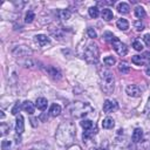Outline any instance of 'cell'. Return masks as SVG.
I'll return each mask as SVG.
<instances>
[{"label":"cell","instance_id":"b9f144b4","mask_svg":"<svg viewBox=\"0 0 150 150\" xmlns=\"http://www.w3.org/2000/svg\"><path fill=\"white\" fill-rule=\"evenodd\" d=\"M98 150H104V149H103V148H100V149H98Z\"/></svg>","mask_w":150,"mask_h":150},{"label":"cell","instance_id":"9a60e30c","mask_svg":"<svg viewBox=\"0 0 150 150\" xmlns=\"http://www.w3.org/2000/svg\"><path fill=\"white\" fill-rule=\"evenodd\" d=\"M47 104H48V102L45 97H38L36 101H35V107L39 110H45L47 108Z\"/></svg>","mask_w":150,"mask_h":150},{"label":"cell","instance_id":"4316f807","mask_svg":"<svg viewBox=\"0 0 150 150\" xmlns=\"http://www.w3.org/2000/svg\"><path fill=\"white\" fill-rule=\"evenodd\" d=\"M80 124H81V127H82L84 130H89V129H91V128L95 127L94 123H93L90 120H82V121L80 122Z\"/></svg>","mask_w":150,"mask_h":150},{"label":"cell","instance_id":"e575fe53","mask_svg":"<svg viewBox=\"0 0 150 150\" xmlns=\"http://www.w3.org/2000/svg\"><path fill=\"white\" fill-rule=\"evenodd\" d=\"M103 38H104L105 41H109V42H111V41L114 40V35H112V33H110V32H105V33L103 34Z\"/></svg>","mask_w":150,"mask_h":150},{"label":"cell","instance_id":"603a6c76","mask_svg":"<svg viewBox=\"0 0 150 150\" xmlns=\"http://www.w3.org/2000/svg\"><path fill=\"white\" fill-rule=\"evenodd\" d=\"M134 13H135V16L138 19H143L145 16V9L142 6H136L134 9Z\"/></svg>","mask_w":150,"mask_h":150},{"label":"cell","instance_id":"f546056e","mask_svg":"<svg viewBox=\"0 0 150 150\" xmlns=\"http://www.w3.org/2000/svg\"><path fill=\"white\" fill-rule=\"evenodd\" d=\"M9 129H11V125L9 124H7V123H1V125H0V131H1V136H5L8 131H9Z\"/></svg>","mask_w":150,"mask_h":150},{"label":"cell","instance_id":"d6986e66","mask_svg":"<svg viewBox=\"0 0 150 150\" xmlns=\"http://www.w3.org/2000/svg\"><path fill=\"white\" fill-rule=\"evenodd\" d=\"M116 26L121 30H128L129 29V22L125 19H118L116 22Z\"/></svg>","mask_w":150,"mask_h":150},{"label":"cell","instance_id":"7bdbcfd3","mask_svg":"<svg viewBox=\"0 0 150 150\" xmlns=\"http://www.w3.org/2000/svg\"><path fill=\"white\" fill-rule=\"evenodd\" d=\"M32 150H36V149H32Z\"/></svg>","mask_w":150,"mask_h":150},{"label":"cell","instance_id":"d4e9b609","mask_svg":"<svg viewBox=\"0 0 150 150\" xmlns=\"http://www.w3.org/2000/svg\"><path fill=\"white\" fill-rule=\"evenodd\" d=\"M118 70H120L122 74H128V73L130 71V66H129L127 62L122 61V62H120V66H118Z\"/></svg>","mask_w":150,"mask_h":150},{"label":"cell","instance_id":"ffe728a7","mask_svg":"<svg viewBox=\"0 0 150 150\" xmlns=\"http://www.w3.org/2000/svg\"><path fill=\"white\" fill-rule=\"evenodd\" d=\"M117 11L120 13H122V14H128L130 12V7H129V5L127 2H120L117 5Z\"/></svg>","mask_w":150,"mask_h":150},{"label":"cell","instance_id":"f1b7e54d","mask_svg":"<svg viewBox=\"0 0 150 150\" xmlns=\"http://www.w3.org/2000/svg\"><path fill=\"white\" fill-rule=\"evenodd\" d=\"M88 13H89V15L91 16V18H97L98 15H100V11H98V8L97 7H89V9H88Z\"/></svg>","mask_w":150,"mask_h":150},{"label":"cell","instance_id":"30bf717a","mask_svg":"<svg viewBox=\"0 0 150 150\" xmlns=\"http://www.w3.org/2000/svg\"><path fill=\"white\" fill-rule=\"evenodd\" d=\"M46 71H47V74H48L50 77H53L54 80H59V79H61V71H60L57 68L53 67V66L47 67V68H46Z\"/></svg>","mask_w":150,"mask_h":150},{"label":"cell","instance_id":"d590c367","mask_svg":"<svg viewBox=\"0 0 150 150\" xmlns=\"http://www.w3.org/2000/svg\"><path fill=\"white\" fill-rule=\"evenodd\" d=\"M20 108H21L20 103H19V102H16V103L14 104V107L12 108V115H18V112L20 111Z\"/></svg>","mask_w":150,"mask_h":150},{"label":"cell","instance_id":"3957f363","mask_svg":"<svg viewBox=\"0 0 150 150\" xmlns=\"http://www.w3.org/2000/svg\"><path fill=\"white\" fill-rule=\"evenodd\" d=\"M93 111V107L87 102H74L69 105V112L75 118H82Z\"/></svg>","mask_w":150,"mask_h":150},{"label":"cell","instance_id":"8fae6325","mask_svg":"<svg viewBox=\"0 0 150 150\" xmlns=\"http://www.w3.org/2000/svg\"><path fill=\"white\" fill-rule=\"evenodd\" d=\"M131 138H132V142L134 143H139L143 139V130L141 128H136L134 130V132H132Z\"/></svg>","mask_w":150,"mask_h":150},{"label":"cell","instance_id":"ac0fdd59","mask_svg":"<svg viewBox=\"0 0 150 150\" xmlns=\"http://www.w3.org/2000/svg\"><path fill=\"white\" fill-rule=\"evenodd\" d=\"M101 15H102V19H103V20H105V21H110V20L114 18L112 11H111V9H109V8H104V9H102Z\"/></svg>","mask_w":150,"mask_h":150},{"label":"cell","instance_id":"1f68e13d","mask_svg":"<svg viewBox=\"0 0 150 150\" xmlns=\"http://www.w3.org/2000/svg\"><path fill=\"white\" fill-rule=\"evenodd\" d=\"M87 34H88V36H89L90 39H95V38L97 36V33H96V30H95L93 27H88Z\"/></svg>","mask_w":150,"mask_h":150},{"label":"cell","instance_id":"7402d4cb","mask_svg":"<svg viewBox=\"0 0 150 150\" xmlns=\"http://www.w3.org/2000/svg\"><path fill=\"white\" fill-rule=\"evenodd\" d=\"M22 109L26 111V112H28V114H33L34 112V104L30 102V101H25L23 103H22Z\"/></svg>","mask_w":150,"mask_h":150},{"label":"cell","instance_id":"836d02e7","mask_svg":"<svg viewBox=\"0 0 150 150\" xmlns=\"http://www.w3.org/2000/svg\"><path fill=\"white\" fill-rule=\"evenodd\" d=\"M134 27H135V28H136V30H138V32H141V30H143V29H144V25L141 22V20L135 21V22H134Z\"/></svg>","mask_w":150,"mask_h":150},{"label":"cell","instance_id":"4fadbf2b","mask_svg":"<svg viewBox=\"0 0 150 150\" xmlns=\"http://www.w3.org/2000/svg\"><path fill=\"white\" fill-rule=\"evenodd\" d=\"M13 53H14V55H16V56H27V55L30 53V50L27 49L25 46H20V47H18V48H15V49L13 50Z\"/></svg>","mask_w":150,"mask_h":150},{"label":"cell","instance_id":"4dcf8cb0","mask_svg":"<svg viewBox=\"0 0 150 150\" xmlns=\"http://www.w3.org/2000/svg\"><path fill=\"white\" fill-rule=\"evenodd\" d=\"M103 62H104L105 66H114L116 61H115V59H114L112 56H105V57L103 59Z\"/></svg>","mask_w":150,"mask_h":150},{"label":"cell","instance_id":"44dd1931","mask_svg":"<svg viewBox=\"0 0 150 150\" xmlns=\"http://www.w3.org/2000/svg\"><path fill=\"white\" fill-rule=\"evenodd\" d=\"M57 15H59V18H60L61 20L66 21V20L70 19L71 13H70V11H69V9H60V11L57 12Z\"/></svg>","mask_w":150,"mask_h":150},{"label":"cell","instance_id":"ba28073f","mask_svg":"<svg viewBox=\"0 0 150 150\" xmlns=\"http://www.w3.org/2000/svg\"><path fill=\"white\" fill-rule=\"evenodd\" d=\"M25 130V122H23V116L22 115H18L16 120H15V131L18 135H21Z\"/></svg>","mask_w":150,"mask_h":150},{"label":"cell","instance_id":"8992f818","mask_svg":"<svg viewBox=\"0 0 150 150\" xmlns=\"http://www.w3.org/2000/svg\"><path fill=\"white\" fill-rule=\"evenodd\" d=\"M117 108H118V104L116 100H105L103 103V111L107 114L117 110Z\"/></svg>","mask_w":150,"mask_h":150},{"label":"cell","instance_id":"f35d334b","mask_svg":"<svg viewBox=\"0 0 150 150\" xmlns=\"http://www.w3.org/2000/svg\"><path fill=\"white\" fill-rule=\"evenodd\" d=\"M145 111H146V112H150V97H149L148 103H146V105H145Z\"/></svg>","mask_w":150,"mask_h":150},{"label":"cell","instance_id":"5bb4252c","mask_svg":"<svg viewBox=\"0 0 150 150\" xmlns=\"http://www.w3.org/2000/svg\"><path fill=\"white\" fill-rule=\"evenodd\" d=\"M61 114V105L57 104V103H53L49 108V115L53 116V117H56Z\"/></svg>","mask_w":150,"mask_h":150},{"label":"cell","instance_id":"7a4b0ae2","mask_svg":"<svg viewBox=\"0 0 150 150\" xmlns=\"http://www.w3.org/2000/svg\"><path fill=\"white\" fill-rule=\"evenodd\" d=\"M100 83H101V89L104 94L109 95L114 91L115 88V79L114 75L110 70L103 69L100 73Z\"/></svg>","mask_w":150,"mask_h":150},{"label":"cell","instance_id":"52a82bcc","mask_svg":"<svg viewBox=\"0 0 150 150\" xmlns=\"http://www.w3.org/2000/svg\"><path fill=\"white\" fill-rule=\"evenodd\" d=\"M125 91L129 96L131 97H139L141 96V88L137 86V84H129L127 88H125Z\"/></svg>","mask_w":150,"mask_h":150},{"label":"cell","instance_id":"7c38bea8","mask_svg":"<svg viewBox=\"0 0 150 150\" xmlns=\"http://www.w3.org/2000/svg\"><path fill=\"white\" fill-rule=\"evenodd\" d=\"M131 62L136 66H144L145 63H148V61L145 60V57L143 55H134L131 57Z\"/></svg>","mask_w":150,"mask_h":150},{"label":"cell","instance_id":"74e56055","mask_svg":"<svg viewBox=\"0 0 150 150\" xmlns=\"http://www.w3.org/2000/svg\"><path fill=\"white\" fill-rule=\"evenodd\" d=\"M145 74H146L148 76H150V63H148L146 67H145Z\"/></svg>","mask_w":150,"mask_h":150},{"label":"cell","instance_id":"484cf974","mask_svg":"<svg viewBox=\"0 0 150 150\" xmlns=\"http://www.w3.org/2000/svg\"><path fill=\"white\" fill-rule=\"evenodd\" d=\"M95 134H96V128H95V127L91 128V129H89V130H84V131H83V135H82L83 141H87L88 138H90V137L94 136Z\"/></svg>","mask_w":150,"mask_h":150},{"label":"cell","instance_id":"2e32d148","mask_svg":"<svg viewBox=\"0 0 150 150\" xmlns=\"http://www.w3.org/2000/svg\"><path fill=\"white\" fill-rule=\"evenodd\" d=\"M14 141H9V139H2L1 142V149L2 150H14L16 149L15 145H13Z\"/></svg>","mask_w":150,"mask_h":150},{"label":"cell","instance_id":"8d00e7d4","mask_svg":"<svg viewBox=\"0 0 150 150\" xmlns=\"http://www.w3.org/2000/svg\"><path fill=\"white\" fill-rule=\"evenodd\" d=\"M143 41L145 42L146 46H150V33H148V34H145L143 36Z\"/></svg>","mask_w":150,"mask_h":150},{"label":"cell","instance_id":"6da1fadb","mask_svg":"<svg viewBox=\"0 0 150 150\" xmlns=\"http://www.w3.org/2000/svg\"><path fill=\"white\" fill-rule=\"evenodd\" d=\"M75 136H76V128L75 124L70 121H64L60 123L55 134L56 142L61 146H69L74 142Z\"/></svg>","mask_w":150,"mask_h":150},{"label":"cell","instance_id":"5b68a950","mask_svg":"<svg viewBox=\"0 0 150 150\" xmlns=\"http://www.w3.org/2000/svg\"><path fill=\"white\" fill-rule=\"evenodd\" d=\"M111 45H112V48L114 50L120 55V56H124L128 54V47L125 43H123L118 38H114V40L111 41Z\"/></svg>","mask_w":150,"mask_h":150},{"label":"cell","instance_id":"277c9868","mask_svg":"<svg viewBox=\"0 0 150 150\" xmlns=\"http://www.w3.org/2000/svg\"><path fill=\"white\" fill-rule=\"evenodd\" d=\"M98 55H100L98 48H97V46H96L95 43H93V42L88 43V45L84 47L83 53H82V57H83L88 63H90V64L97 63V61H98Z\"/></svg>","mask_w":150,"mask_h":150},{"label":"cell","instance_id":"83f0119b","mask_svg":"<svg viewBox=\"0 0 150 150\" xmlns=\"http://www.w3.org/2000/svg\"><path fill=\"white\" fill-rule=\"evenodd\" d=\"M34 19H35L34 12H33V11H28V12L26 13V15H25V22H26V23H30V22H33Z\"/></svg>","mask_w":150,"mask_h":150},{"label":"cell","instance_id":"ab89813d","mask_svg":"<svg viewBox=\"0 0 150 150\" xmlns=\"http://www.w3.org/2000/svg\"><path fill=\"white\" fill-rule=\"evenodd\" d=\"M36 121H38V118H32V120H30V122H32V125H33V127H36V125H38Z\"/></svg>","mask_w":150,"mask_h":150},{"label":"cell","instance_id":"60d3db41","mask_svg":"<svg viewBox=\"0 0 150 150\" xmlns=\"http://www.w3.org/2000/svg\"><path fill=\"white\" fill-rule=\"evenodd\" d=\"M0 112H1V114H0V117H1V118H4V117H5V114H4L2 111H0Z\"/></svg>","mask_w":150,"mask_h":150},{"label":"cell","instance_id":"cb8c5ba5","mask_svg":"<svg viewBox=\"0 0 150 150\" xmlns=\"http://www.w3.org/2000/svg\"><path fill=\"white\" fill-rule=\"evenodd\" d=\"M139 143H141V146H142L143 150H150V132Z\"/></svg>","mask_w":150,"mask_h":150},{"label":"cell","instance_id":"e0dca14e","mask_svg":"<svg viewBox=\"0 0 150 150\" xmlns=\"http://www.w3.org/2000/svg\"><path fill=\"white\" fill-rule=\"evenodd\" d=\"M115 125V121L112 120V117H105L102 121V127L104 129H112Z\"/></svg>","mask_w":150,"mask_h":150},{"label":"cell","instance_id":"d6a6232c","mask_svg":"<svg viewBox=\"0 0 150 150\" xmlns=\"http://www.w3.org/2000/svg\"><path fill=\"white\" fill-rule=\"evenodd\" d=\"M132 47H134L135 50H142V49H143V45L141 43L139 40H135V41L132 42Z\"/></svg>","mask_w":150,"mask_h":150},{"label":"cell","instance_id":"9c48e42d","mask_svg":"<svg viewBox=\"0 0 150 150\" xmlns=\"http://www.w3.org/2000/svg\"><path fill=\"white\" fill-rule=\"evenodd\" d=\"M35 42H36L40 47H45V46H47V45L50 43V40H49V38H48L47 35H45V34H38V35H35Z\"/></svg>","mask_w":150,"mask_h":150}]
</instances>
